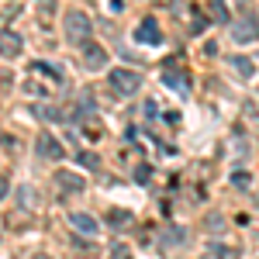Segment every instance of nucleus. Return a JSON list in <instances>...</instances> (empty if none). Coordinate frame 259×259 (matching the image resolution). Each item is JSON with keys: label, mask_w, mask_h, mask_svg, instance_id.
I'll use <instances>...</instances> for the list:
<instances>
[{"label": "nucleus", "mask_w": 259, "mask_h": 259, "mask_svg": "<svg viewBox=\"0 0 259 259\" xmlns=\"http://www.w3.org/2000/svg\"><path fill=\"white\" fill-rule=\"evenodd\" d=\"M83 66L87 69H104V62H107V52H104V45L97 41H83Z\"/></svg>", "instance_id": "obj_3"}, {"label": "nucleus", "mask_w": 259, "mask_h": 259, "mask_svg": "<svg viewBox=\"0 0 259 259\" xmlns=\"http://www.w3.org/2000/svg\"><path fill=\"white\" fill-rule=\"evenodd\" d=\"M187 242V228H180V225H166V232H162L159 239V249L162 252H173V249H180Z\"/></svg>", "instance_id": "obj_4"}, {"label": "nucleus", "mask_w": 259, "mask_h": 259, "mask_svg": "<svg viewBox=\"0 0 259 259\" xmlns=\"http://www.w3.org/2000/svg\"><path fill=\"white\" fill-rule=\"evenodd\" d=\"M56 183H59L62 190H69V194H83V177L80 173H73V169H56Z\"/></svg>", "instance_id": "obj_6"}, {"label": "nucleus", "mask_w": 259, "mask_h": 259, "mask_svg": "<svg viewBox=\"0 0 259 259\" xmlns=\"http://www.w3.org/2000/svg\"><path fill=\"white\" fill-rule=\"evenodd\" d=\"M232 66L239 69L242 76H252V59H245V56H232Z\"/></svg>", "instance_id": "obj_15"}, {"label": "nucleus", "mask_w": 259, "mask_h": 259, "mask_svg": "<svg viewBox=\"0 0 259 259\" xmlns=\"http://www.w3.org/2000/svg\"><path fill=\"white\" fill-rule=\"evenodd\" d=\"M35 149H38L45 159H62V145L52 135H38V142H35Z\"/></svg>", "instance_id": "obj_8"}, {"label": "nucleus", "mask_w": 259, "mask_h": 259, "mask_svg": "<svg viewBox=\"0 0 259 259\" xmlns=\"http://www.w3.org/2000/svg\"><path fill=\"white\" fill-rule=\"evenodd\" d=\"M18 204L21 207H31V204H35V187H21L18 190Z\"/></svg>", "instance_id": "obj_16"}, {"label": "nucleus", "mask_w": 259, "mask_h": 259, "mask_svg": "<svg viewBox=\"0 0 259 259\" xmlns=\"http://www.w3.org/2000/svg\"><path fill=\"white\" fill-rule=\"evenodd\" d=\"M21 35L18 31H0V59H18L21 56Z\"/></svg>", "instance_id": "obj_5"}, {"label": "nucleus", "mask_w": 259, "mask_h": 259, "mask_svg": "<svg viewBox=\"0 0 259 259\" xmlns=\"http://www.w3.org/2000/svg\"><path fill=\"white\" fill-rule=\"evenodd\" d=\"M256 38H259V21L245 18L235 24V41H256Z\"/></svg>", "instance_id": "obj_9"}, {"label": "nucleus", "mask_w": 259, "mask_h": 259, "mask_svg": "<svg viewBox=\"0 0 259 259\" xmlns=\"http://www.w3.org/2000/svg\"><path fill=\"white\" fill-rule=\"evenodd\" d=\"M38 118L41 121H62V111L59 107H38Z\"/></svg>", "instance_id": "obj_17"}, {"label": "nucleus", "mask_w": 259, "mask_h": 259, "mask_svg": "<svg viewBox=\"0 0 259 259\" xmlns=\"http://www.w3.org/2000/svg\"><path fill=\"white\" fill-rule=\"evenodd\" d=\"M135 38L145 41V45H156L159 41V24H156V18H142V24L135 28Z\"/></svg>", "instance_id": "obj_7"}, {"label": "nucleus", "mask_w": 259, "mask_h": 259, "mask_svg": "<svg viewBox=\"0 0 259 259\" xmlns=\"http://www.w3.org/2000/svg\"><path fill=\"white\" fill-rule=\"evenodd\" d=\"M73 228H76V232H83V235H97V221L90 218V214H83V211H76V214H73Z\"/></svg>", "instance_id": "obj_11"}, {"label": "nucleus", "mask_w": 259, "mask_h": 259, "mask_svg": "<svg viewBox=\"0 0 259 259\" xmlns=\"http://www.w3.org/2000/svg\"><path fill=\"white\" fill-rule=\"evenodd\" d=\"M107 259H132V252H128V245H111Z\"/></svg>", "instance_id": "obj_18"}, {"label": "nucleus", "mask_w": 259, "mask_h": 259, "mask_svg": "<svg viewBox=\"0 0 259 259\" xmlns=\"http://www.w3.org/2000/svg\"><path fill=\"white\" fill-rule=\"evenodd\" d=\"M149 177H152V166H139V169H135V180H139V183H145Z\"/></svg>", "instance_id": "obj_20"}, {"label": "nucleus", "mask_w": 259, "mask_h": 259, "mask_svg": "<svg viewBox=\"0 0 259 259\" xmlns=\"http://www.w3.org/2000/svg\"><path fill=\"white\" fill-rule=\"evenodd\" d=\"M107 83L118 90L121 97H132V94L142 87V76L135 73V69H111V73H107Z\"/></svg>", "instance_id": "obj_2"}, {"label": "nucleus", "mask_w": 259, "mask_h": 259, "mask_svg": "<svg viewBox=\"0 0 259 259\" xmlns=\"http://www.w3.org/2000/svg\"><path fill=\"white\" fill-rule=\"evenodd\" d=\"M76 162H80V166H87V169H97V166H100V156H97V152H83V149H80Z\"/></svg>", "instance_id": "obj_14"}, {"label": "nucleus", "mask_w": 259, "mask_h": 259, "mask_svg": "<svg viewBox=\"0 0 259 259\" xmlns=\"http://www.w3.org/2000/svg\"><path fill=\"white\" fill-rule=\"evenodd\" d=\"M4 194H7V177L0 173V197H4Z\"/></svg>", "instance_id": "obj_24"}, {"label": "nucleus", "mask_w": 259, "mask_h": 259, "mask_svg": "<svg viewBox=\"0 0 259 259\" xmlns=\"http://www.w3.org/2000/svg\"><path fill=\"white\" fill-rule=\"evenodd\" d=\"M204 24H207V18H204V14H197V18H194V24H190V28H194V35H200V28H204Z\"/></svg>", "instance_id": "obj_23"}, {"label": "nucleus", "mask_w": 259, "mask_h": 259, "mask_svg": "<svg viewBox=\"0 0 259 259\" xmlns=\"http://www.w3.org/2000/svg\"><path fill=\"white\" fill-rule=\"evenodd\" d=\"M62 28H66V38L83 45V41H90V18L83 14V11H66V18H62Z\"/></svg>", "instance_id": "obj_1"}, {"label": "nucleus", "mask_w": 259, "mask_h": 259, "mask_svg": "<svg viewBox=\"0 0 259 259\" xmlns=\"http://www.w3.org/2000/svg\"><path fill=\"white\" fill-rule=\"evenodd\" d=\"M162 83H166V87H173V90H180V94H183V90H187V73H180L177 66H173V69H162Z\"/></svg>", "instance_id": "obj_10"}, {"label": "nucleus", "mask_w": 259, "mask_h": 259, "mask_svg": "<svg viewBox=\"0 0 259 259\" xmlns=\"http://www.w3.org/2000/svg\"><path fill=\"white\" fill-rule=\"evenodd\" d=\"M218 228H225V221H221L218 214H211V218H207V232H218Z\"/></svg>", "instance_id": "obj_21"}, {"label": "nucleus", "mask_w": 259, "mask_h": 259, "mask_svg": "<svg viewBox=\"0 0 259 259\" xmlns=\"http://www.w3.org/2000/svg\"><path fill=\"white\" fill-rule=\"evenodd\" d=\"M232 183H235L239 190H245V187H249V177H245V173H235V177H232Z\"/></svg>", "instance_id": "obj_22"}, {"label": "nucleus", "mask_w": 259, "mask_h": 259, "mask_svg": "<svg viewBox=\"0 0 259 259\" xmlns=\"http://www.w3.org/2000/svg\"><path fill=\"white\" fill-rule=\"evenodd\" d=\"M132 211H121V207H111V211H107V225H111V228H128V225H132Z\"/></svg>", "instance_id": "obj_12"}, {"label": "nucleus", "mask_w": 259, "mask_h": 259, "mask_svg": "<svg viewBox=\"0 0 259 259\" xmlns=\"http://www.w3.org/2000/svg\"><path fill=\"white\" fill-rule=\"evenodd\" d=\"M211 18L214 21H228V11H225L221 4H211Z\"/></svg>", "instance_id": "obj_19"}, {"label": "nucleus", "mask_w": 259, "mask_h": 259, "mask_svg": "<svg viewBox=\"0 0 259 259\" xmlns=\"http://www.w3.org/2000/svg\"><path fill=\"white\" fill-rule=\"evenodd\" d=\"M200 259H239V252H235V249H228V245H211Z\"/></svg>", "instance_id": "obj_13"}]
</instances>
